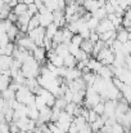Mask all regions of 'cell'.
Here are the masks:
<instances>
[{"mask_svg": "<svg viewBox=\"0 0 131 133\" xmlns=\"http://www.w3.org/2000/svg\"><path fill=\"white\" fill-rule=\"evenodd\" d=\"M21 71H22V74L25 75L26 79H28V78H37L40 75V63L34 58L32 54H30L28 58L22 63Z\"/></svg>", "mask_w": 131, "mask_h": 133, "instance_id": "1", "label": "cell"}, {"mask_svg": "<svg viewBox=\"0 0 131 133\" xmlns=\"http://www.w3.org/2000/svg\"><path fill=\"white\" fill-rule=\"evenodd\" d=\"M35 97H36V94H34L26 85H22L16 92V99L19 101L21 103L27 105V106L35 105Z\"/></svg>", "mask_w": 131, "mask_h": 133, "instance_id": "2", "label": "cell"}, {"mask_svg": "<svg viewBox=\"0 0 131 133\" xmlns=\"http://www.w3.org/2000/svg\"><path fill=\"white\" fill-rule=\"evenodd\" d=\"M96 59L100 61L103 65L111 66V65H113V61H114V53L111 50V48L104 46V48L99 52V54L96 56Z\"/></svg>", "mask_w": 131, "mask_h": 133, "instance_id": "3", "label": "cell"}, {"mask_svg": "<svg viewBox=\"0 0 131 133\" xmlns=\"http://www.w3.org/2000/svg\"><path fill=\"white\" fill-rule=\"evenodd\" d=\"M27 35L35 42V44L37 46H44V39H45V27L39 26L31 31L27 32Z\"/></svg>", "mask_w": 131, "mask_h": 133, "instance_id": "4", "label": "cell"}, {"mask_svg": "<svg viewBox=\"0 0 131 133\" xmlns=\"http://www.w3.org/2000/svg\"><path fill=\"white\" fill-rule=\"evenodd\" d=\"M37 94H40V96L44 98V101H45L46 106L53 107V106L55 105V99H57V97H55V96H54L51 92H49L48 89L40 88V90H39V93H37Z\"/></svg>", "mask_w": 131, "mask_h": 133, "instance_id": "5", "label": "cell"}, {"mask_svg": "<svg viewBox=\"0 0 131 133\" xmlns=\"http://www.w3.org/2000/svg\"><path fill=\"white\" fill-rule=\"evenodd\" d=\"M37 16H39L40 26H43V27L49 26V25H50V23H53V21H54L53 12H50L49 9H48V10H45V12H41V13H37Z\"/></svg>", "mask_w": 131, "mask_h": 133, "instance_id": "6", "label": "cell"}, {"mask_svg": "<svg viewBox=\"0 0 131 133\" xmlns=\"http://www.w3.org/2000/svg\"><path fill=\"white\" fill-rule=\"evenodd\" d=\"M111 30H116V27L113 26V23H112L111 19L104 18V19H102L99 22V25H98V27H96L95 31L98 34H103V32H107V31H111Z\"/></svg>", "mask_w": 131, "mask_h": 133, "instance_id": "7", "label": "cell"}, {"mask_svg": "<svg viewBox=\"0 0 131 133\" xmlns=\"http://www.w3.org/2000/svg\"><path fill=\"white\" fill-rule=\"evenodd\" d=\"M105 1H98V0H85L82 3V6L84 9L87 10L89 13H94L99 6H103Z\"/></svg>", "mask_w": 131, "mask_h": 133, "instance_id": "8", "label": "cell"}, {"mask_svg": "<svg viewBox=\"0 0 131 133\" xmlns=\"http://www.w3.org/2000/svg\"><path fill=\"white\" fill-rule=\"evenodd\" d=\"M79 78H82V71L77 67H71L68 69L67 67V71H66V75L63 79H66L67 82H71V80H76Z\"/></svg>", "mask_w": 131, "mask_h": 133, "instance_id": "9", "label": "cell"}, {"mask_svg": "<svg viewBox=\"0 0 131 133\" xmlns=\"http://www.w3.org/2000/svg\"><path fill=\"white\" fill-rule=\"evenodd\" d=\"M31 54L34 56V58H35L39 63H44L45 59H46V49H45L44 46H36V48L32 50Z\"/></svg>", "mask_w": 131, "mask_h": 133, "instance_id": "10", "label": "cell"}, {"mask_svg": "<svg viewBox=\"0 0 131 133\" xmlns=\"http://www.w3.org/2000/svg\"><path fill=\"white\" fill-rule=\"evenodd\" d=\"M96 75L100 76V78H103V79H105V80H111V79L114 76V75H113V70H112V65H111V66L103 65L102 69L96 72Z\"/></svg>", "mask_w": 131, "mask_h": 133, "instance_id": "11", "label": "cell"}, {"mask_svg": "<svg viewBox=\"0 0 131 133\" xmlns=\"http://www.w3.org/2000/svg\"><path fill=\"white\" fill-rule=\"evenodd\" d=\"M129 36H130V30L125 29V27H118L116 30V39L121 43H126L129 40Z\"/></svg>", "mask_w": 131, "mask_h": 133, "instance_id": "12", "label": "cell"}, {"mask_svg": "<svg viewBox=\"0 0 131 133\" xmlns=\"http://www.w3.org/2000/svg\"><path fill=\"white\" fill-rule=\"evenodd\" d=\"M13 63V57L12 56H6V54H0V72L4 70L10 69Z\"/></svg>", "mask_w": 131, "mask_h": 133, "instance_id": "13", "label": "cell"}, {"mask_svg": "<svg viewBox=\"0 0 131 133\" xmlns=\"http://www.w3.org/2000/svg\"><path fill=\"white\" fill-rule=\"evenodd\" d=\"M5 32H6V35H8V38H9L10 42H16V39H17L18 35H19V27H18L16 23H12V25L5 30Z\"/></svg>", "mask_w": 131, "mask_h": 133, "instance_id": "14", "label": "cell"}, {"mask_svg": "<svg viewBox=\"0 0 131 133\" xmlns=\"http://www.w3.org/2000/svg\"><path fill=\"white\" fill-rule=\"evenodd\" d=\"M102 66H103V63H102L100 61H98L95 57H94V58H89V61H87V67H89V70H90L91 72H94V74H96V72L102 69Z\"/></svg>", "mask_w": 131, "mask_h": 133, "instance_id": "15", "label": "cell"}, {"mask_svg": "<svg viewBox=\"0 0 131 133\" xmlns=\"http://www.w3.org/2000/svg\"><path fill=\"white\" fill-rule=\"evenodd\" d=\"M54 50H55V53L58 54V56H60V57H66V56H68L70 54V50H68V44H66V43H60V44H57L54 48H53Z\"/></svg>", "mask_w": 131, "mask_h": 133, "instance_id": "16", "label": "cell"}, {"mask_svg": "<svg viewBox=\"0 0 131 133\" xmlns=\"http://www.w3.org/2000/svg\"><path fill=\"white\" fill-rule=\"evenodd\" d=\"M12 12H13L16 16H21V14H23L25 12H27V4H26V3H23V1L17 3V5H16V6H13Z\"/></svg>", "mask_w": 131, "mask_h": 133, "instance_id": "17", "label": "cell"}, {"mask_svg": "<svg viewBox=\"0 0 131 133\" xmlns=\"http://www.w3.org/2000/svg\"><path fill=\"white\" fill-rule=\"evenodd\" d=\"M58 26L53 22V23H50L49 26H46L45 27V35H46V38H49V39H51L53 40V38H54V35H55V32L58 31Z\"/></svg>", "mask_w": 131, "mask_h": 133, "instance_id": "18", "label": "cell"}, {"mask_svg": "<svg viewBox=\"0 0 131 133\" xmlns=\"http://www.w3.org/2000/svg\"><path fill=\"white\" fill-rule=\"evenodd\" d=\"M99 39L103 40L104 43L108 42V40H114V39H116V30H111V31L99 34Z\"/></svg>", "mask_w": 131, "mask_h": 133, "instance_id": "19", "label": "cell"}, {"mask_svg": "<svg viewBox=\"0 0 131 133\" xmlns=\"http://www.w3.org/2000/svg\"><path fill=\"white\" fill-rule=\"evenodd\" d=\"M90 32H91V30L89 29V26L86 25V22H82V23L80 25V27H79V32H77V34H80L84 39H89Z\"/></svg>", "mask_w": 131, "mask_h": 133, "instance_id": "20", "label": "cell"}, {"mask_svg": "<svg viewBox=\"0 0 131 133\" xmlns=\"http://www.w3.org/2000/svg\"><path fill=\"white\" fill-rule=\"evenodd\" d=\"M94 17H96L99 21H102V19H104V18H107L108 17V13H107V10H105V8H104V5L103 6H99L94 13H91Z\"/></svg>", "mask_w": 131, "mask_h": 133, "instance_id": "21", "label": "cell"}, {"mask_svg": "<svg viewBox=\"0 0 131 133\" xmlns=\"http://www.w3.org/2000/svg\"><path fill=\"white\" fill-rule=\"evenodd\" d=\"M120 92H121V94H122L124 99H125L127 103H130V105H131V88H130V87L125 84L122 88L120 89Z\"/></svg>", "mask_w": 131, "mask_h": 133, "instance_id": "22", "label": "cell"}, {"mask_svg": "<svg viewBox=\"0 0 131 133\" xmlns=\"http://www.w3.org/2000/svg\"><path fill=\"white\" fill-rule=\"evenodd\" d=\"M76 65H77V59H76L75 56L68 54V56L64 57V66H66V67L71 69V67H76Z\"/></svg>", "mask_w": 131, "mask_h": 133, "instance_id": "23", "label": "cell"}, {"mask_svg": "<svg viewBox=\"0 0 131 133\" xmlns=\"http://www.w3.org/2000/svg\"><path fill=\"white\" fill-rule=\"evenodd\" d=\"M0 94H1V97H3L4 99H6V101H10V99L16 98V90H13L10 87H8L5 90H3Z\"/></svg>", "mask_w": 131, "mask_h": 133, "instance_id": "24", "label": "cell"}, {"mask_svg": "<svg viewBox=\"0 0 131 133\" xmlns=\"http://www.w3.org/2000/svg\"><path fill=\"white\" fill-rule=\"evenodd\" d=\"M122 46H124V43H121V42H118L117 39H114L112 45H111L109 48H111V50H112L114 54H117V53H122Z\"/></svg>", "mask_w": 131, "mask_h": 133, "instance_id": "25", "label": "cell"}, {"mask_svg": "<svg viewBox=\"0 0 131 133\" xmlns=\"http://www.w3.org/2000/svg\"><path fill=\"white\" fill-rule=\"evenodd\" d=\"M39 26H40L39 16H37V14H36V16H32V17H31V19H30V22H28V25H27L28 31H31V30H34V29L39 27Z\"/></svg>", "mask_w": 131, "mask_h": 133, "instance_id": "26", "label": "cell"}, {"mask_svg": "<svg viewBox=\"0 0 131 133\" xmlns=\"http://www.w3.org/2000/svg\"><path fill=\"white\" fill-rule=\"evenodd\" d=\"M99 19L96 18V17H94V16H91L89 19L86 21V25L89 26V29L91 30V31H94V30H96V27H98V25H99Z\"/></svg>", "mask_w": 131, "mask_h": 133, "instance_id": "27", "label": "cell"}, {"mask_svg": "<svg viewBox=\"0 0 131 133\" xmlns=\"http://www.w3.org/2000/svg\"><path fill=\"white\" fill-rule=\"evenodd\" d=\"M93 46H94V43H91L89 39H84V42H82V44H81V49L82 50H85L86 53L89 54H91V52H93Z\"/></svg>", "mask_w": 131, "mask_h": 133, "instance_id": "28", "label": "cell"}, {"mask_svg": "<svg viewBox=\"0 0 131 133\" xmlns=\"http://www.w3.org/2000/svg\"><path fill=\"white\" fill-rule=\"evenodd\" d=\"M10 12H12V8H10L8 4H5V5L1 8V10H0V19H6Z\"/></svg>", "mask_w": 131, "mask_h": 133, "instance_id": "29", "label": "cell"}, {"mask_svg": "<svg viewBox=\"0 0 131 133\" xmlns=\"http://www.w3.org/2000/svg\"><path fill=\"white\" fill-rule=\"evenodd\" d=\"M67 103H68V102L66 101L64 97H57V99H55V105H54V106L58 107V109H60V110H64Z\"/></svg>", "mask_w": 131, "mask_h": 133, "instance_id": "30", "label": "cell"}, {"mask_svg": "<svg viewBox=\"0 0 131 133\" xmlns=\"http://www.w3.org/2000/svg\"><path fill=\"white\" fill-rule=\"evenodd\" d=\"M104 102L105 101H100L99 103H96L94 107H93V110L100 116V115H104Z\"/></svg>", "mask_w": 131, "mask_h": 133, "instance_id": "31", "label": "cell"}, {"mask_svg": "<svg viewBox=\"0 0 131 133\" xmlns=\"http://www.w3.org/2000/svg\"><path fill=\"white\" fill-rule=\"evenodd\" d=\"M14 49H16V44H14V42H9L8 44L5 45V48H4V50H5V53H4V54H6V56H13Z\"/></svg>", "mask_w": 131, "mask_h": 133, "instance_id": "32", "label": "cell"}, {"mask_svg": "<svg viewBox=\"0 0 131 133\" xmlns=\"http://www.w3.org/2000/svg\"><path fill=\"white\" fill-rule=\"evenodd\" d=\"M27 13L32 17V16H36L37 13H39V8L35 5V3H32V4H28L27 5Z\"/></svg>", "mask_w": 131, "mask_h": 133, "instance_id": "33", "label": "cell"}, {"mask_svg": "<svg viewBox=\"0 0 131 133\" xmlns=\"http://www.w3.org/2000/svg\"><path fill=\"white\" fill-rule=\"evenodd\" d=\"M82 42H84V38H82L80 34H75V35L72 36V39H71V43L75 44V45H77V46H81Z\"/></svg>", "mask_w": 131, "mask_h": 133, "instance_id": "34", "label": "cell"}, {"mask_svg": "<svg viewBox=\"0 0 131 133\" xmlns=\"http://www.w3.org/2000/svg\"><path fill=\"white\" fill-rule=\"evenodd\" d=\"M76 107H77V103H75V102H68V103L66 105L64 111H66V112H68V114H71V115H73V114H75Z\"/></svg>", "mask_w": 131, "mask_h": 133, "instance_id": "35", "label": "cell"}, {"mask_svg": "<svg viewBox=\"0 0 131 133\" xmlns=\"http://www.w3.org/2000/svg\"><path fill=\"white\" fill-rule=\"evenodd\" d=\"M75 57H76L77 61H87V59H89V53H86V52L82 50V49H80L79 53H77Z\"/></svg>", "mask_w": 131, "mask_h": 133, "instance_id": "36", "label": "cell"}, {"mask_svg": "<svg viewBox=\"0 0 131 133\" xmlns=\"http://www.w3.org/2000/svg\"><path fill=\"white\" fill-rule=\"evenodd\" d=\"M80 49H81L80 46L72 44V43H68V50H70V54H72V56H76V54L79 53V50H80Z\"/></svg>", "mask_w": 131, "mask_h": 133, "instance_id": "37", "label": "cell"}, {"mask_svg": "<svg viewBox=\"0 0 131 133\" xmlns=\"http://www.w3.org/2000/svg\"><path fill=\"white\" fill-rule=\"evenodd\" d=\"M99 115L93 110V109H89V116H87V122L89 123H93V122H95L96 120V118H98Z\"/></svg>", "mask_w": 131, "mask_h": 133, "instance_id": "38", "label": "cell"}, {"mask_svg": "<svg viewBox=\"0 0 131 133\" xmlns=\"http://www.w3.org/2000/svg\"><path fill=\"white\" fill-rule=\"evenodd\" d=\"M89 40L91 42V43H96L98 40H99V34L94 30V31H91L90 32V36H89Z\"/></svg>", "mask_w": 131, "mask_h": 133, "instance_id": "39", "label": "cell"}, {"mask_svg": "<svg viewBox=\"0 0 131 133\" xmlns=\"http://www.w3.org/2000/svg\"><path fill=\"white\" fill-rule=\"evenodd\" d=\"M104 8H105V10H107V13L108 14H112V13H114V8H113V5L107 0L105 3H104Z\"/></svg>", "mask_w": 131, "mask_h": 133, "instance_id": "40", "label": "cell"}, {"mask_svg": "<svg viewBox=\"0 0 131 133\" xmlns=\"http://www.w3.org/2000/svg\"><path fill=\"white\" fill-rule=\"evenodd\" d=\"M79 133H94V132L91 131V128H90V124L87 123L84 128H81V129L79 131Z\"/></svg>", "mask_w": 131, "mask_h": 133, "instance_id": "41", "label": "cell"}, {"mask_svg": "<svg viewBox=\"0 0 131 133\" xmlns=\"http://www.w3.org/2000/svg\"><path fill=\"white\" fill-rule=\"evenodd\" d=\"M125 67H126L127 70H130L131 71V54L130 56H127V57H126V59H125Z\"/></svg>", "mask_w": 131, "mask_h": 133, "instance_id": "42", "label": "cell"}, {"mask_svg": "<svg viewBox=\"0 0 131 133\" xmlns=\"http://www.w3.org/2000/svg\"><path fill=\"white\" fill-rule=\"evenodd\" d=\"M35 5H36L37 8L43 6V5H44V0H35Z\"/></svg>", "mask_w": 131, "mask_h": 133, "instance_id": "43", "label": "cell"}, {"mask_svg": "<svg viewBox=\"0 0 131 133\" xmlns=\"http://www.w3.org/2000/svg\"><path fill=\"white\" fill-rule=\"evenodd\" d=\"M23 3H26V4L28 5V4H32V3H35V0H23Z\"/></svg>", "mask_w": 131, "mask_h": 133, "instance_id": "44", "label": "cell"}, {"mask_svg": "<svg viewBox=\"0 0 131 133\" xmlns=\"http://www.w3.org/2000/svg\"><path fill=\"white\" fill-rule=\"evenodd\" d=\"M10 1H12V0H3V3H4V4H9Z\"/></svg>", "mask_w": 131, "mask_h": 133, "instance_id": "45", "label": "cell"}, {"mask_svg": "<svg viewBox=\"0 0 131 133\" xmlns=\"http://www.w3.org/2000/svg\"><path fill=\"white\" fill-rule=\"evenodd\" d=\"M98 1H107V0H98Z\"/></svg>", "mask_w": 131, "mask_h": 133, "instance_id": "46", "label": "cell"}]
</instances>
